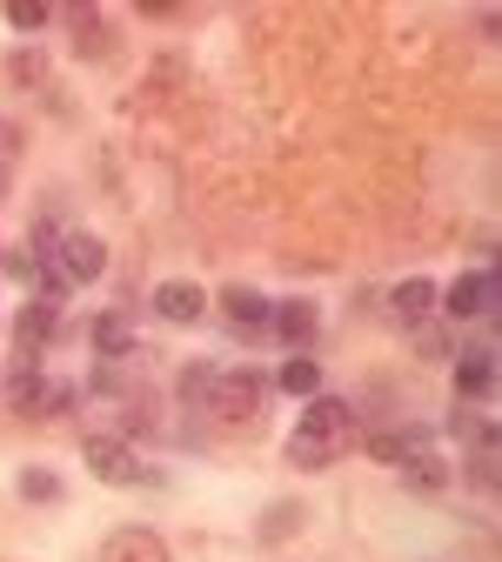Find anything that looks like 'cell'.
Returning a JSON list of instances; mask_svg holds the SVG:
<instances>
[{
	"label": "cell",
	"instance_id": "16",
	"mask_svg": "<svg viewBox=\"0 0 502 562\" xmlns=\"http://www.w3.org/2000/svg\"><path fill=\"white\" fill-rule=\"evenodd\" d=\"M402 475H409V488H422V496H436V488H449V456H436V449H422L415 462H402Z\"/></svg>",
	"mask_w": 502,
	"mask_h": 562
},
{
	"label": "cell",
	"instance_id": "8",
	"mask_svg": "<svg viewBox=\"0 0 502 562\" xmlns=\"http://www.w3.org/2000/svg\"><path fill=\"white\" fill-rule=\"evenodd\" d=\"M155 315H161L168 328H194V322L208 315V295L194 289V281H161V289H155Z\"/></svg>",
	"mask_w": 502,
	"mask_h": 562
},
{
	"label": "cell",
	"instance_id": "10",
	"mask_svg": "<svg viewBox=\"0 0 502 562\" xmlns=\"http://www.w3.org/2000/svg\"><path fill=\"white\" fill-rule=\"evenodd\" d=\"M101 562H168V542H161L155 529L127 522V529H114V536L101 542Z\"/></svg>",
	"mask_w": 502,
	"mask_h": 562
},
{
	"label": "cell",
	"instance_id": "6",
	"mask_svg": "<svg viewBox=\"0 0 502 562\" xmlns=\"http://www.w3.org/2000/svg\"><path fill=\"white\" fill-rule=\"evenodd\" d=\"M436 308H443L449 322L495 315V268H469V274H456L449 289H436Z\"/></svg>",
	"mask_w": 502,
	"mask_h": 562
},
{
	"label": "cell",
	"instance_id": "1",
	"mask_svg": "<svg viewBox=\"0 0 502 562\" xmlns=\"http://www.w3.org/2000/svg\"><path fill=\"white\" fill-rule=\"evenodd\" d=\"M348 442H355V402H342V395H309L295 436H289V462H295V469H328Z\"/></svg>",
	"mask_w": 502,
	"mask_h": 562
},
{
	"label": "cell",
	"instance_id": "19",
	"mask_svg": "<svg viewBox=\"0 0 502 562\" xmlns=\"http://www.w3.org/2000/svg\"><path fill=\"white\" fill-rule=\"evenodd\" d=\"M8 81H14V88H41V81H47V54H41V47H14V54H8Z\"/></svg>",
	"mask_w": 502,
	"mask_h": 562
},
{
	"label": "cell",
	"instance_id": "13",
	"mask_svg": "<svg viewBox=\"0 0 502 562\" xmlns=\"http://www.w3.org/2000/svg\"><path fill=\"white\" fill-rule=\"evenodd\" d=\"M275 389H289L295 402L322 395V362H315V356H281V369H275Z\"/></svg>",
	"mask_w": 502,
	"mask_h": 562
},
{
	"label": "cell",
	"instance_id": "21",
	"mask_svg": "<svg viewBox=\"0 0 502 562\" xmlns=\"http://www.w3.org/2000/svg\"><path fill=\"white\" fill-rule=\"evenodd\" d=\"M14 488H21L27 503H60V475H54V469H21Z\"/></svg>",
	"mask_w": 502,
	"mask_h": 562
},
{
	"label": "cell",
	"instance_id": "26",
	"mask_svg": "<svg viewBox=\"0 0 502 562\" xmlns=\"http://www.w3.org/2000/svg\"><path fill=\"white\" fill-rule=\"evenodd\" d=\"M469 475H476V488H495V442H482L469 456Z\"/></svg>",
	"mask_w": 502,
	"mask_h": 562
},
{
	"label": "cell",
	"instance_id": "24",
	"mask_svg": "<svg viewBox=\"0 0 502 562\" xmlns=\"http://www.w3.org/2000/svg\"><path fill=\"white\" fill-rule=\"evenodd\" d=\"M415 348L422 362H449V328H415Z\"/></svg>",
	"mask_w": 502,
	"mask_h": 562
},
{
	"label": "cell",
	"instance_id": "4",
	"mask_svg": "<svg viewBox=\"0 0 502 562\" xmlns=\"http://www.w3.org/2000/svg\"><path fill=\"white\" fill-rule=\"evenodd\" d=\"M81 462H88V475H94V482H108V488H134V482H148L141 456L127 449V436H88V442H81Z\"/></svg>",
	"mask_w": 502,
	"mask_h": 562
},
{
	"label": "cell",
	"instance_id": "7",
	"mask_svg": "<svg viewBox=\"0 0 502 562\" xmlns=\"http://www.w3.org/2000/svg\"><path fill=\"white\" fill-rule=\"evenodd\" d=\"M268 328L289 341V356H309V341H315L322 315H315V302H275V308H268Z\"/></svg>",
	"mask_w": 502,
	"mask_h": 562
},
{
	"label": "cell",
	"instance_id": "15",
	"mask_svg": "<svg viewBox=\"0 0 502 562\" xmlns=\"http://www.w3.org/2000/svg\"><path fill=\"white\" fill-rule=\"evenodd\" d=\"M94 348H101V362H127V356H141V341H134L127 315H101V322H94Z\"/></svg>",
	"mask_w": 502,
	"mask_h": 562
},
{
	"label": "cell",
	"instance_id": "12",
	"mask_svg": "<svg viewBox=\"0 0 502 562\" xmlns=\"http://www.w3.org/2000/svg\"><path fill=\"white\" fill-rule=\"evenodd\" d=\"M422 449H436V442H428V429H382V436H369V456H376V462H389V469L415 462Z\"/></svg>",
	"mask_w": 502,
	"mask_h": 562
},
{
	"label": "cell",
	"instance_id": "17",
	"mask_svg": "<svg viewBox=\"0 0 502 562\" xmlns=\"http://www.w3.org/2000/svg\"><path fill=\"white\" fill-rule=\"evenodd\" d=\"M268 308H275V302H268L261 289H228V295H222V315H228L235 328H261Z\"/></svg>",
	"mask_w": 502,
	"mask_h": 562
},
{
	"label": "cell",
	"instance_id": "20",
	"mask_svg": "<svg viewBox=\"0 0 502 562\" xmlns=\"http://www.w3.org/2000/svg\"><path fill=\"white\" fill-rule=\"evenodd\" d=\"M302 522H309V509H302V503H275V509H268V522H261V542H281V536H295Z\"/></svg>",
	"mask_w": 502,
	"mask_h": 562
},
{
	"label": "cell",
	"instance_id": "23",
	"mask_svg": "<svg viewBox=\"0 0 502 562\" xmlns=\"http://www.w3.org/2000/svg\"><path fill=\"white\" fill-rule=\"evenodd\" d=\"M8 27L41 34V27H47V8H41V0H8Z\"/></svg>",
	"mask_w": 502,
	"mask_h": 562
},
{
	"label": "cell",
	"instance_id": "18",
	"mask_svg": "<svg viewBox=\"0 0 502 562\" xmlns=\"http://www.w3.org/2000/svg\"><path fill=\"white\" fill-rule=\"evenodd\" d=\"M67 27H75V54H94V60H101V54L114 47V41H108V21H101L94 8H75V14H67Z\"/></svg>",
	"mask_w": 502,
	"mask_h": 562
},
{
	"label": "cell",
	"instance_id": "25",
	"mask_svg": "<svg viewBox=\"0 0 502 562\" xmlns=\"http://www.w3.org/2000/svg\"><path fill=\"white\" fill-rule=\"evenodd\" d=\"M0 268H8V274H14V281H27V289H34V281H41V274H47V268H41V261H34V255H27V248H14V255H8V261H0Z\"/></svg>",
	"mask_w": 502,
	"mask_h": 562
},
{
	"label": "cell",
	"instance_id": "11",
	"mask_svg": "<svg viewBox=\"0 0 502 562\" xmlns=\"http://www.w3.org/2000/svg\"><path fill=\"white\" fill-rule=\"evenodd\" d=\"M54 328H60V308H54V302H27V308L14 315V348H21V362L41 356V348L54 341Z\"/></svg>",
	"mask_w": 502,
	"mask_h": 562
},
{
	"label": "cell",
	"instance_id": "2",
	"mask_svg": "<svg viewBox=\"0 0 502 562\" xmlns=\"http://www.w3.org/2000/svg\"><path fill=\"white\" fill-rule=\"evenodd\" d=\"M261 402H268V375L261 369H214L208 389H201V408L222 422V429H255Z\"/></svg>",
	"mask_w": 502,
	"mask_h": 562
},
{
	"label": "cell",
	"instance_id": "5",
	"mask_svg": "<svg viewBox=\"0 0 502 562\" xmlns=\"http://www.w3.org/2000/svg\"><path fill=\"white\" fill-rule=\"evenodd\" d=\"M54 274L67 281V289H81V281H101V274H108V241L88 235V228L60 235V241H54Z\"/></svg>",
	"mask_w": 502,
	"mask_h": 562
},
{
	"label": "cell",
	"instance_id": "27",
	"mask_svg": "<svg viewBox=\"0 0 502 562\" xmlns=\"http://www.w3.org/2000/svg\"><path fill=\"white\" fill-rule=\"evenodd\" d=\"M208 375H214L208 362H194V369H181V395H188V402H201V389H208Z\"/></svg>",
	"mask_w": 502,
	"mask_h": 562
},
{
	"label": "cell",
	"instance_id": "3",
	"mask_svg": "<svg viewBox=\"0 0 502 562\" xmlns=\"http://www.w3.org/2000/svg\"><path fill=\"white\" fill-rule=\"evenodd\" d=\"M75 402H81V389H75V382L41 375L34 362H21V369L8 375V408H14V415H27V422H34V415H41V422H47V415H67Z\"/></svg>",
	"mask_w": 502,
	"mask_h": 562
},
{
	"label": "cell",
	"instance_id": "9",
	"mask_svg": "<svg viewBox=\"0 0 502 562\" xmlns=\"http://www.w3.org/2000/svg\"><path fill=\"white\" fill-rule=\"evenodd\" d=\"M495 395V348H462L456 356V402H489Z\"/></svg>",
	"mask_w": 502,
	"mask_h": 562
},
{
	"label": "cell",
	"instance_id": "22",
	"mask_svg": "<svg viewBox=\"0 0 502 562\" xmlns=\"http://www.w3.org/2000/svg\"><path fill=\"white\" fill-rule=\"evenodd\" d=\"M449 436H469L476 449L495 442V436H489V415H482V408H462V402H456V415H449Z\"/></svg>",
	"mask_w": 502,
	"mask_h": 562
},
{
	"label": "cell",
	"instance_id": "14",
	"mask_svg": "<svg viewBox=\"0 0 502 562\" xmlns=\"http://www.w3.org/2000/svg\"><path fill=\"white\" fill-rule=\"evenodd\" d=\"M389 308H395V322H415V328H422V322H428V308H436V281H422V274H409L402 289L389 295Z\"/></svg>",
	"mask_w": 502,
	"mask_h": 562
}]
</instances>
